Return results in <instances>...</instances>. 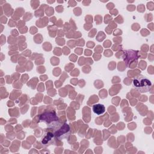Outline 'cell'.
Segmentation results:
<instances>
[{"label": "cell", "mask_w": 154, "mask_h": 154, "mask_svg": "<svg viewBox=\"0 0 154 154\" xmlns=\"http://www.w3.org/2000/svg\"><path fill=\"white\" fill-rule=\"evenodd\" d=\"M132 85L139 92L146 93L150 90L152 83L146 76L142 75H138L134 79Z\"/></svg>", "instance_id": "1"}, {"label": "cell", "mask_w": 154, "mask_h": 154, "mask_svg": "<svg viewBox=\"0 0 154 154\" xmlns=\"http://www.w3.org/2000/svg\"><path fill=\"white\" fill-rule=\"evenodd\" d=\"M40 122H45L47 125H48L58 121V117H57L55 111L45 112L40 117Z\"/></svg>", "instance_id": "2"}, {"label": "cell", "mask_w": 154, "mask_h": 154, "mask_svg": "<svg viewBox=\"0 0 154 154\" xmlns=\"http://www.w3.org/2000/svg\"><path fill=\"white\" fill-rule=\"evenodd\" d=\"M70 128L69 126L67 124H64L63 126H61L54 133V135L56 138L61 140L62 138H66L69 134Z\"/></svg>", "instance_id": "3"}, {"label": "cell", "mask_w": 154, "mask_h": 154, "mask_svg": "<svg viewBox=\"0 0 154 154\" xmlns=\"http://www.w3.org/2000/svg\"><path fill=\"white\" fill-rule=\"evenodd\" d=\"M54 134L51 132H47L42 139V143L45 146L51 145L53 143Z\"/></svg>", "instance_id": "4"}, {"label": "cell", "mask_w": 154, "mask_h": 154, "mask_svg": "<svg viewBox=\"0 0 154 154\" xmlns=\"http://www.w3.org/2000/svg\"><path fill=\"white\" fill-rule=\"evenodd\" d=\"M92 109H93V112L97 115L102 114L105 111V106L103 105L100 104V103L94 105L92 107Z\"/></svg>", "instance_id": "5"}]
</instances>
